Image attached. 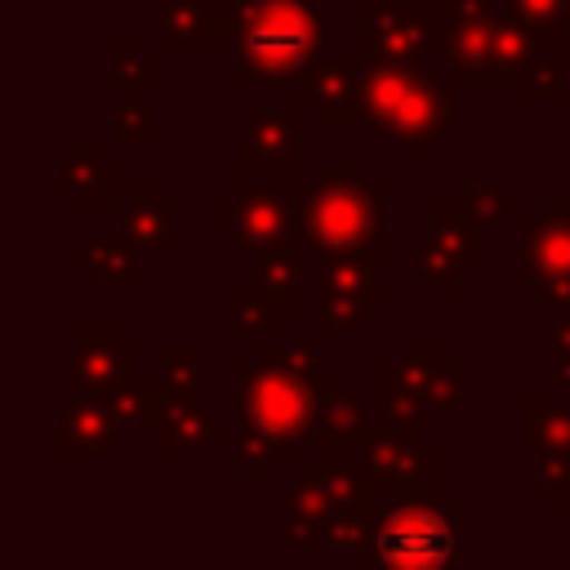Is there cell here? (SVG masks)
<instances>
[{"label":"cell","instance_id":"obj_1","mask_svg":"<svg viewBox=\"0 0 570 570\" xmlns=\"http://www.w3.org/2000/svg\"><path fill=\"white\" fill-rule=\"evenodd\" d=\"M459 89L445 85L423 62H383L361 85V116L374 120L396 142H432L454 116Z\"/></svg>","mask_w":570,"mask_h":570},{"label":"cell","instance_id":"obj_2","mask_svg":"<svg viewBox=\"0 0 570 570\" xmlns=\"http://www.w3.org/2000/svg\"><path fill=\"white\" fill-rule=\"evenodd\" d=\"M227 18L240 40V67L254 80H285L312 62L316 13L303 0H236Z\"/></svg>","mask_w":570,"mask_h":570},{"label":"cell","instance_id":"obj_3","mask_svg":"<svg viewBox=\"0 0 570 570\" xmlns=\"http://www.w3.org/2000/svg\"><path fill=\"white\" fill-rule=\"evenodd\" d=\"M298 227L312 245L321 249H338V254H352V249H365L370 236L379 232V196L374 187H365L356 174L347 169H325L307 196H303V209H298Z\"/></svg>","mask_w":570,"mask_h":570},{"label":"cell","instance_id":"obj_4","mask_svg":"<svg viewBox=\"0 0 570 570\" xmlns=\"http://www.w3.org/2000/svg\"><path fill=\"white\" fill-rule=\"evenodd\" d=\"M454 557H459L454 517L436 503V494L405 499L383 521V530L370 534V552H365V561L410 566V570H436V566H450Z\"/></svg>","mask_w":570,"mask_h":570},{"label":"cell","instance_id":"obj_5","mask_svg":"<svg viewBox=\"0 0 570 570\" xmlns=\"http://www.w3.org/2000/svg\"><path fill=\"white\" fill-rule=\"evenodd\" d=\"M263 370H249L245 374V392H240V405H245V419L258 423L267 436L294 445L307 436V428L316 423L312 414V392H307V374L289 370L285 361H276V352H258Z\"/></svg>","mask_w":570,"mask_h":570},{"label":"cell","instance_id":"obj_6","mask_svg":"<svg viewBox=\"0 0 570 570\" xmlns=\"http://www.w3.org/2000/svg\"><path fill=\"white\" fill-rule=\"evenodd\" d=\"M445 49L472 76H499V22L481 0H454L445 9Z\"/></svg>","mask_w":570,"mask_h":570},{"label":"cell","instance_id":"obj_7","mask_svg":"<svg viewBox=\"0 0 570 570\" xmlns=\"http://www.w3.org/2000/svg\"><path fill=\"white\" fill-rule=\"evenodd\" d=\"M428 40V22L414 4H374L361 18V49L374 62L410 58Z\"/></svg>","mask_w":570,"mask_h":570},{"label":"cell","instance_id":"obj_8","mask_svg":"<svg viewBox=\"0 0 570 570\" xmlns=\"http://www.w3.org/2000/svg\"><path fill=\"white\" fill-rule=\"evenodd\" d=\"M365 303H374L365 258L361 263H343L338 272L325 276V285H321V312H325V321H352L356 307H365Z\"/></svg>","mask_w":570,"mask_h":570},{"label":"cell","instance_id":"obj_9","mask_svg":"<svg viewBox=\"0 0 570 570\" xmlns=\"http://www.w3.org/2000/svg\"><path fill=\"white\" fill-rule=\"evenodd\" d=\"M294 116L289 111H272L263 116L249 134H245V147H240V160L254 165V160H272V165H285L294 160Z\"/></svg>","mask_w":570,"mask_h":570},{"label":"cell","instance_id":"obj_10","mask_svg":"<svg viewBox=\"0 0 570 570\" xmlns=\"http://www.w3.org/2000/svg\"><path fill=\"white\" fill-rule=\"evenodd\" d=\"M289 214H294L289 209V191H254L240 205V232L249 240H276V236H285L294 227Z\"/></svg>","mask_w":570,"mask_h":570},{"label":"cell","instance_id":"obj_11","mask_svg":"<svg viewBox=\"0 0 570 570\" xmlns=\"http://www.w3.org/2000/svg\"><path fill=\"white\" fill-rule=\"evenodd\" d=\"M414 459H419V436L410 423H387V432L370 441V472L387 481H405L414 472Z\"/></svg>","mask_w":570,"mask_h":570},{"label":"cell","instance_id":"obj_12","mask_svg":"<svg viewBox=\"0 0 570 570\" xmlns=\"http://www.w3.org/2000/svg\"><path fill=\"white\" fill-rule=\"evenodd\" d=\"M58 441H62V445H111V419H107V410L80 401L76 410L62 414Z\"/></svg>","mask_w":570,"mask_h":570},{"label":"cell","instance_id":"obj_13","mask_svg":"<svg viewBox=\"0 0 570 570\" xmlns=\"http://www.w3.org/2000/svg\"><path fill=\"white\" fill-rule=\"evenodd\" d=\"M214 436V419L191 410L187 401H174L160 419V441L165 445H191V441H209Z\"/></svg>","mask_w":570,"mask_h":570},{"label":"cell","instance_id":"obj_14","mask_svg":"<svg viewBox=\"0 0 570 570\" xmlns=\"http://www.w3.org/2000/svg\"><path fill=\"white\" fill-rule=\"evenodd\" d=\"M303 89H307V98L321 107L325 120L338 116L334 107H352V76H347L343 67H321V71H312Z\"/></svg>","mask_w":570,"mask_h":570},{"label":"cell","instance_id":"obj_15","mask_svg":"<svg viewBox=\"0 0 570 570\" xmlns=\"http://www.w3.org/2000/svg\"><path fill=\"white\" fill-rule=\"evenodd\" d=\"M512 9L539 40H561V13L570 9V0H512Z\"/></svg>","mask_w":570,"mask_h":570},{"label":"cell","instance_id":"obj_16","mask_svg":"<svg viewBox=\"0 0 570 570\" xmlns=\"http://www.w3.org/2000/svg\"><path fill=\"white\" fill-rule=\"evenodd\" d=\"M534 58V45H530V27L521 22H499V71H521L525 62Z\"/></svg>","mask_w":570,"mask_h":570},{"label":"cell","instance_id":"obj_17","mask_svg":"<svg viewBox=\"0 0 570 570\" xmlns=\"http://www.w3.org/2000/svg\"><path fill=\"white\" fill-rule=\"evenodd\" d=\"M258 267H263V281H267V289H281V298H294V276H298V263H294V254L289 249H281V245H267L263 254H258Z\"/></svg>","mask_w":570,"mask_h":570},{"label":"cell","instance_id":"obj_18","mask_svg":"<svg viewBox=\"0 0 570 570\" xmlns=\"http://www.w3.org/2000/svg\"><path fill=\"white\" fill-rule=\"evenodd\" d=\"M160 379H165V387H169L174 396H183L187 387H196V356H191L187 347L160 352Z\"/></svg>","mask_w":570,"mask_h":570},{"label":"cell","instance_id":"obj_19","mask_svg":"<svg viewBox=\"0 0 570 570\" xmlns=\"http://www.w3.org/2000/svg\"><path fill=\"white\" fill-rule=\"evenodd\" d=\"M120 223H125V232L134 236V240H165L169 236V209H151V214H142V209H120Z\"/></svg>","mask_w":570,"mask_h":570},{"label":"cell","instance_id":"obj_20","mask_svg":"<svg viewBox=\"0 0 570 570\" xmlns=\"http://www.w3.org/2000/svg\"><path fill=\"white\" fill-rule=\"evenodd\" d=\"M534 419H539L543 428H534V423L525 419V423H530V432H525L530 445H543V441H552L557 450L570 445V419H566V414H557V410H534Z\"/></svg>","mask_w":570,"mask_h":570},{"label":"cell","instance_id":"obj_21","mask_svg":"<svg viewBox=\"0 0 570 570\" xmlns=\"http://www.w3.org/2000/svg\"><path fill=\"white\" fill-rule=\"evenodd\" d=\"M116 129H120L125 142H147V138H151V111H147V102H129V107L120 111Z\"/></svg>","mask_w":570,"mask_h":570},{"label":"cell","instance_id":"obj_22","mask_svg":"<svg viewBox=\"0 0 570 570\" xmlns=\"http://www.w3.org/2000/svg\"><path fill=\"white\" fill-rule=\"evenodd\" d=\"M102 249H107V245H98V249H94V254H85V258H89V263L102 272V281H125V276H129L134 254H129L125 245H111V254H102Z\"/></svg>","mask_w":570,"mask_h":570},{"label":"cell","instance_id":"obj_23","mask_svg":"<svg viewBox=\"0 0 570 570\" xmlns=\"http://www.w3.org/2000/svg\"><path fill=\"white\" fill-rule=\"evenodd\" d=\"M236 441H240V459H245L249 468H263V463H272V441H267V432H263L258 423H245Z\"/></svg>","mask_w":570,"mask_h":570},{"label":"cell","instance_id":"obj_24","mask_svg":"<svg viewBox=\"0 0 570 570\" xmlns=\"http://www.w3.org/2000/svg\"><path fill=\"white\" fill-rule=\"evenodd\" d=\"M240 312H245L249 325H272V321H276V303H272L267 285H263V289H245V294H240Z\"/></svg>","mask_w":570,"mask_h":570},{"label":"cell","instance_id":"obj_25","mask_svg":"<svg viewBox=\"0 0 570 570\" xmlns=\"http://www.w3.org/2000/svg\"><path fill=\"white\" fill-rule=\"evenodd\" d=\"M120 80H151V67L134 49H120Z\"/></svg>","mask_w":570,"mask_h":570}]
</instances>
